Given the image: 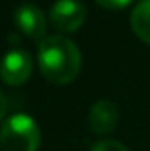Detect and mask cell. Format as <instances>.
I'll return each instance as SVG.
<instances>
[{
  "instance_id": "6da1fadb",
  "label": "cell",
  "mask_w": 150,
  "mask_h": 151,
  "mask_svg": "<svg viewBox=\"0 0 150 151\" xmlns=\"http://www.w3.org/2000/svg\"><path fill=\"white\" fill-rule=\"evenodd\" d=\"M37 63L41 74L53 84L74 81L81 69V53L71 39L50 35L39 42Z\"/></svg>"
},
{
  "instance_id": "7a4b0ae2",
  "label": "cell",
  "mask_w": 150,
  "mask_h": 151,
  "mask_svg": "<svg viewBox=\"0 0 150 151\" xmlns=\"http://www.w3.org/2000/svg\"><path fill=\"white\" fill-rule=\"evenodd\" d=\"M41 144L39 125L28 114L9 116L0 128L2 151H37Z\"/></svg>"
},
{
  "instance_id": "3957f363",
  "label": "cell",
  "mask_w": 150,
  "mask_h": 151,
  "mask_svg": "<svg viewBox=\"0 0 150 151\" xmlns=\"http://www.w3.org/2000/svg\"><path fill=\"white\" fill-rule=\"evenodd\" d=\"M87 18V7L79 0H57L50 11V23L58 32L69 34L78 30Z\"/></svg>"
},
{
  "instance_id": "277c9868",
  "label": "cell",
  "mask_w": 150,
  "mask_h": 151,
  "mask_svg": "<svg viewBox=\"0 0 150 151\" xmlns=\"http://www.w3.org/2000/svg\"><path fill=\"white\" fill-rule=\"evenodd\" d=\"M34 62L25 49H11L0 62V79L9 86H20L27 83L32 74Z\"/></svg>"
},
{
  "instance_id": "5b68a950",
  "label": "cell",
  "mask_w": 150,
  "mask_h": 151,
  "mask_svg": "<svg viewBox=\"0 0 150 151\" xmlns=\"http://www.w3.org/2000/svg\"><path fill=\"white\" fill-rule=\"evenodd\" d=\"M14 23L18 30L27 35L32 40H42L46 39V28H48V19L44 12L39 9L36 4H21L14 11Z\"/></svg>"
},
{
  "instance_id": "8992f818",
  "label": "cell",
  "mask_w": 150,
  "mask_h": 151,
  "mask_svg": "<svg viewBox=\"0 0 150 151\" xmlns=\"http://www.w3.org/2000/svg\"><path fill=\"white\" fill-rule=\"evenodd\" d=\"M117 121H118V109L111 100L103 99L92 106L90 114H88V125L94 134L97 135L110 134L115 130Z\"/></svg>"
},
{
  "instance_id": "52a82bcc",
  "label": "cell",
  "mask_w": 150,
  "mask_h": 151,
  "mask_svg": "<svg viewBox=\"0 0 150 151\" xmlns=\"http://www.w3.org/2000/svg\"><path fill=\"white\" fill-rule=\"evenodd\" d=\"M131 27L143 42L150 44V0H140L131 12Z\"/></svg>"
},
{
  "instance_id": "ba28073f",
  "label": "cell",
  "mask_w": 150,
  "mask_h": 151,
  "mask_svg": "<svg viewBox=\"0 0 150 151\" xmlns=\"http://www.w3.org/2000/svg\"><path fill=\"white\" fill-rule=\"evenodd\" d=\"M90 151H129V150L118 141H101V142L94 144V148Z\"/></svg>"
},
{
  "instance_id": "9c48e42d",
  "label": "cell",
  "mask_w": 150,
  "mask_h": 151,
  "mask_svg": "<svg viewBox=\"0 0 150 151\" xmlns=\"http://www.w3.org/2000/svg\"><path fill=\"white\" fill-rule=\"evenodd\" d=\"M101 7H104V9H124V7H127L133 0H95Z\"/></svg>"
},
{
  "instance_id": "30bf717a",
  "label": "cell",
  "mask_w": 150,
  "mask_h": 151,
  "mask_svg": "<svg viewBox=\"0 0 150 151\" xmlns=\"http://www.w3.org/2000/svg\"><path fill=\"white\" fill-rule=\"evenodd\" d=\"M5 109H7V102H5V95L2 93V90H0V121H2V118L5 116Z\"/></svg>"
}]
</instances>
